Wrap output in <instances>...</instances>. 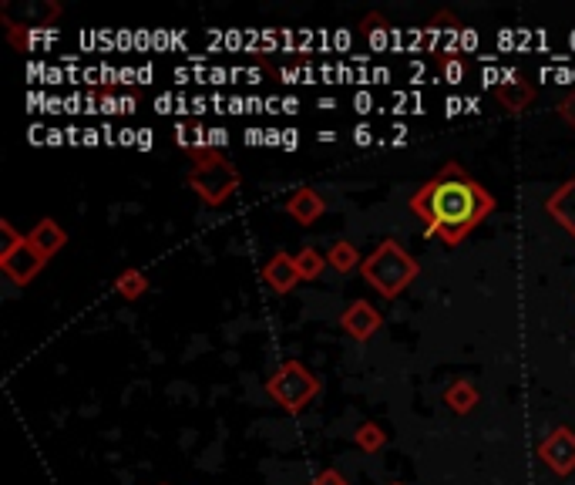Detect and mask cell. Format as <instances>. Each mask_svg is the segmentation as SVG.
<instances>
[{
    "label": "cell",
    "instance_id": "cell-1",
    "mask_svg": "<svg viewBox=\"0 0 575 485\" xmlns=\"http://www.w3.org/2000/svg\"><path fill=\"white\" fill-rule=\"evenodd\" d=\"M407 206L424 223V236L458 246L495 213L498 203L461 162H448L438 176H431L414 192Z\"/></svg>",
    "mask_w": 575,
    "mask_h": 485
},
{
    "label": "cell",
    "instance_id": "cell-2",
    "mask_svg": "<svg viewBox=\"0 0 575 485\" xmlns=\"http://www.w3.org/2000/svg\"><path fill=\"white\" fill-rule=\"evenodd\" d=\"M417 273H421V263H417L397 240L377 243L374 250L364 256V267H360L364 283L370 290H377V297H384V300L401 297L417 280Z\"/></svg>",
    "mask_w": 575,
    "mask_h": 485
},
{
    "label": "cell",
    "instance_id": "cell-3",
    "mask_svg": "<svg viewBox=\"0 0 575 485\" xmlns=\"http://www.w3.org/2000/svg\"><path fill=\"white\" fill-rule=\"evenodd\" d=\"M189 189L196 192L206 206H226L239 189V172L233 162L226 159V152L219 149H199L192 152L189 162Z\"/></svg>",
    "mask_w": 575,
    "mask_h": 485
},
{
    "label": "cell",
    "instance_id": "cell-4",
    "mask_svg": "<svg viewBox=\"0 0 575 485\" xmlns=\"http://www.w3.org/2000/svg\"><path fill=\"white\" fill-rule=\"evenodd\" d=\"M317 391H320L317 374L300 361H283L280 368L270 374V381H266V395L283 411H293V415L310 405V401L317 398Z\"/></svg>",
    "mask_w": 575,
    "mask_h": 485
},
{
    "label": "cell",
    "instance_id": "cell-5",
    "mask_svg": "<svg viewBox=\"0 0 575 485\" xmlns=\"http://www.w3.org/2000/svg\"><path fill=\"white\" fill-rule=\"evenodd\" d=\"M539 459L549 465L555 475L575 472V432L572 428H552L539 445Z\"/></svg>",
    "mask_w": 575,
    "mask_h": 485
},
{
    "label": "cell",
    "instance_id": "cell-6",
    "mask_svg": "<svg viewBox=\"0 0 575 485\" xmlns=\"http://www.w3.org/2000/svg\"><path fill=\"white\" fill-rule=\"evenodd\" d=\"M44 263H48V260H44V256L24 240L14 253H7L4 260H0V270H4V277L11 280L14 287H27V283H31L37 273L44 270Z\"/></svg>",
    "mask_w": 575,
    "mask_h": 485
},
{
    "label": "cell",
    "instance_id": "cell-7",
    "mask_svg": "<svg viewBox=\"0 0 575 485\" xmlns=\"http://www.w3.org/2000/svg\"><path fill=\"white\" fill-rule=\"evenodd\" d=\"M340 327L354 337V341H370V337L384 327V314H380L370 300H354V304L340 314Z\"/></svg>",
    "mask_w": 575,
    "mask_h": 485
},
{
    "label": "cell",
    "instance_id": "cell-8",
    "mask_svg": "<svg viewBox=\"0 0 575 485\" xmlns=\"http://www.w3.org/2000/svg\"><path fill=\"white\" fill-rule=\"evenodd\" d=\"M428 34H431V54L434 61L441 58H451V54H458V34H461V21L454 17L451 11H438V17L428 24Z\"/></svg>",
    "mask_w": 575,
    "mask_h": 485
},
{
    "label": "cell",
    "instance_id": "cell-9",
    "mask_svg": "<svg viewBox=\"0 0 575 485\" xmlns=\"http://www.w3.org/2000/svg\"><path fill=\"white\" fill-rule=\"evenodd\" d=\"M323 213H327V203H323L320 192L310 186L296 189L293 196L286 199V216H290L296 226H313Z\"/></svg>",
    "mask_w": 575,
    "mask_h": 485
},
{
    "label": "cell",
    "instance_id": "cell-10",
    "mask_svg": "<svg viewBox=\"0 0 575 485\" xmlns=\"http://www.w3.org/2000/svg\"><path fill=\"white\" fill-rule=\"evenodd\" d=\"M263 280L273 294H290V290L300 283V270H296V256L290 253H273L270 263L263 267Z\"/></svg>",
    "mask_w": 575,
    "mask_h": 485
},
{
    "label": "cell",
    "instance_id": "cell-11",
    "mask_svg": "<svg viewBox=\"0 0 575 485\" xmlns=\"http://www.w3.org/2000/svg\"><path fill=\"white\" fill-rule=\"evenodd\" d=\"M532 98H535V85L525 75H512L495 85V102L512 115L525 112V108L532 105Z\"/></svg>",
    "mask_w": 575,
    "mask_h": 485
},
{
    "label": "cell",
    "instance_id": "cell-12",
    "mask_svg": "<svg viewBox=\"0 0 575 485\" xmlns=\"http://www.w3.org/2000/svg\"><path fill=\"white\" fill-rule=\"evenodd\" d=\"M27 243H31L44 260H51V256H58L64 246H68V233H64L61 223H54L51 216H44V219H37L34 230L27 233Z\"/></svg>",
    "mask_w": 575,
    "mask_h": 485
},
{
    "label": "cell",
    "instance_id": "cell-13",
    "mask_svg": "<svg viewBox=\"0 0 575 485\" xmlns=\"http://www.w3.org/2000/svg\"><path fill=\"white\" fill-rule=\"evenodd\" d=\"M545 213L575 236V176L569 182H562V186L545 199Z\"/></svg>",
    "mask_w": 575,
    "mask_h": 485
},
{
    "label": "cell",
    "instance_id": "cell-14",
    "mask_svg": "<svg viewBox=\"0 0 575 485\" xmlns=\"http://www.w3.org/2000/svg\"><path fill=\"white\" fill-rule=\"evenodd\" d=\"M478 401H481V391L471 378H458L444 388V405H448L454 415H471Z\"/></svg>",
    "mask_w": 575,
    "mask_h": 485
},
{
    "label": "cell",
    "instance_id": "cell-15",
    "mask_svg": "<svg viewBox=\"0 0 575 485\" xmlns=\"http://www.w3.org/2000/svg\"><path fill=\"white\" fill-rule=\"evenodd\" d=\"M327 263H330V270L350 273V270H360V267H364V256H360V250H357L354 243L340 240V243H333L330 250H327Z\"/></svg>",
    "mask_w": 575,
    "mask_h": 485
},
{
    "label": "cell",
    "instance_id": "cell-16",
    "mask_svg": "<svg viewBox=\"0 0 575 485\" xmlns=\"http://www.w3.org/2000/svg\"><path fill=\"white\" fill-rule=\"evenodd\" d=\"M115 294L125 300H138L148 294V277L142 270H122L115 277Z\"/></svg>",
    "mask_w": 575,
    "mask_h": 485
},
{
    "label": "cell",
    "instance_id": "cell-17",
    "mask_svg": "<svg viewBox=\"0 0 575 485\" xmlns=\"http://www.w3.org/2000/svg\"><path fill=\"white\" fill-rule=\"evenodd\" d=\"M354 445L360 448V452L374 455V452H380V448L387 445V432L377 422H360L357 432H354Z\"/></svg>",
    "mask_w": 575,
    "mask_h": 485
},
{
    "label": "cell",
    "instance_id": "cell-18",
    "mask_svg": "<svg viewBox=\"0 0 575 485\" xmlns=\"http://www.w3.org/2000/svg\"><path fill=\"white\" fill-rule=\"evenodd\" d=\"M323 267H330L327 256H323L320 250H313V246H303V250L296 253V270H300L303 280H317Z\"/></svg>",
    "mask_w": 575,
    "mask_h": 485
},
{
    "label": "cell",
    "instance_id": "cell-19",
    "mask_svg": "<svg viewBox=\"0 0 575 485\" xmlns=\"http://www.w3.org/2000/svg\"><path fill=\"white\" fill-rule=\"evenodd\" d=\"M24 240H27V236H21V233L14 230L11 219H0V260H4L7 253H14Z\"/></svg>",
    "mask_w": 575,
    "mask_h": 485
},
{
    "label": "cell",
    "instance_id": "cell-20",
    "mask_svg": "<svg viewBox=\"0 0 575 485\" xmlns=\"http://www.w3.org/2000/svg\"><path fill=\"white\" fill-rule=\"evenodd\" d=\"M559 118L569 128H575V91H569V95H565L562 102H559Z\"/></svg>",
    "mask_w": 575,
    "mask_h": 485
},
{
    "label": "cell",
    "instance_id": "cell-21",
    "mask_svg": "<svg viewBox=\"0 0 575 485\" xmlns=\"http://www.w3.org/2000/svg\"><path fill=\"white\" fill-rule=\"evenodd\" d=\"M310 485H350V482L343 479V475H340L337 469H327V472H320Z\"/></svg>",
    "mask_w": 575,
    "mask_h": 485
},
{
    "label": "cell",
    "instance_id": "cell-22",
    "mask_svg": "<svg viewBox=\"0 0 575 485\" xmlns=\"http://www.w3.org/2000/svg\"><path fill=\"white\" fill-rule=\"evenodd\" d=\"M394 485H401V482H394Z\"/></svg>",
    "mask_w": 575,
    "mask_h": 485
},
{
    "label": "cell",
    "instance_id": "cell-23",
    "mask_svg": "<svg viewBox=\"0 0 575 485\" xmlns=\"http://www.w3.org/2000/svg\"><path fill=\"white\" fill-rule=\"evenodd\" d=\"M162 485H165V482H162Z\"/></svg>",
    "mask_w": 575,
    "mask_h": 485
}]
</instances>
